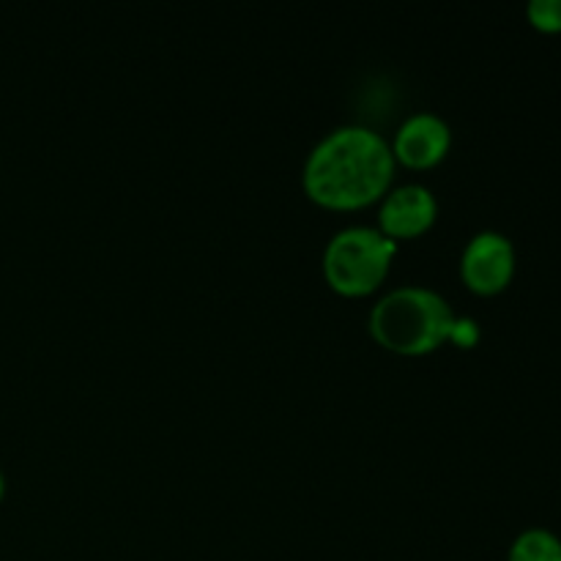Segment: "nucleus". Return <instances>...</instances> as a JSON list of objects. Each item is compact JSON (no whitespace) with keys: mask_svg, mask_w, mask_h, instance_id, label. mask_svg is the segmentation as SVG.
I'll return each mask as SVG.
<instances>
[{"mask_svg":"<svg viewBox=\"0 0 561 561\" xmlns=\"http://www.w3.org/2000/svg\"><path fill=\"white\" fill-rule=\"evenodd\" d=\"M515 266H518V255H515L513 241L499 230H482V233L471 236L469 244L463 247L460 279L474 296L491 299L510 288Z\"/></svg>","mask_w":561,"mask_h":561,"instance_id":"20e7f679","label":"nucleus"},{"mask_svg":"<svg viewBox=\"0 0 561 561\" xmlns=\"http://www.w3.org/2000/svg\"><path fill=\"white\" fill-rule=\"evenodd\" d=\"M3 496H5V474L3 469H0V502H3Z\"/></svg>","mask_w":561,"mask_h":561,"instance_id":"9d476101","label":"nucleus"},{"mask_svg":"<svg viewBox=\"0 0 561 561\" xmlns=\"http://www.w3.org/2000/svg\"><path fill=\"white\" fill-rule=\"evenodd\" d=\"M400 244L378 228L354 225L329 239L323 250V279L343 299H367L383 288Z\"/></svg>","mask_w":561,"mask_h":561,"instance_id":"7ed1b4c3","label":"nucleus"},{"mask_svg":"<svg viewBox=\"0 0 561 561\" xmlns=\"http://www.w3.org/2000/svg\"><path fill=\"white\" fill-rule=\"evenodd\" d=\"M507 561H561V540L548 529H526L510 546Z\"/></svg>","mask_w":561,"mask_h":561,"instance_id":"0eeeda50","label":"nucleus"},{"mask_svg":"<svg viewBox=\"0 0 561 561\" xmlns=\"http://www.w3.org/2000/svg\"><path fill=\"white\" fill-rule=\"evenodd\" d=\"M526 20L540 33H561V0H531Z\"/></svg>","mask_w":561,"mask_h":561,"instance_id":"6e6552de","label":"nucleus"},{"mask_svg":"<svg viewBox=\"0 0 561 561\" xmlns=\"http://www.w3.org/2000/svg\"><path fill=\"white\" fill-rule=\"evenodd\" d=\"M455 312L442 294L422 285H403L373 305L367 332L383 351L405 359L436 354L449 343Z\"/></svg>","mask_w":561,"mask_h":561,"instance_id":"f03ea898","label":"nucleus"},{"mask_svg":"<svg viewBox=\"0 0 561 561\" xmlns=\"http://www.w3.org/2000/svg\"><path fill=\"white\" fill-rule=\"evenodd\" d=\"M394 164L409 170H433L453 151V129L436 113H414L400 124L392 142Z\"/></svg>","mask_w":561,"mask_h":561,"instance_id":"39448f33","label":"nucleus"},{"mask_svg":"<svg viewBox=\"0 0 561 561\" xmlns=\"http://www.w3.org/2000/svg\"><path fill=\"white\" fill-rule=\"evenodd\" d=\"M438 219V201L425 184H403L378 203V230L394 244L425 236Z\"/></svg>","mask_w":561,"mask_h":561,"instance_id":"423d86ee","label":"nucleus"},{"mask_svg":"<svg viewBox=\"0 0 561 561\" xmlns=\"http://www.w3.org/2000/svg\"><path fill=\"white\" fill-rule=\"evenodd\" d=\"M477 340H480V327H477L471 318H455L453 337H449V343L460 345V348H469V345H474Z\"/></svg>","mask_w":561,"mask_h":561,"instance_id":"1a4fd4ad","label":"nucleus"},{"mask_svg":"<svg viewBox=\"0 0 561 561\" xmlns=\"http://www.w3.org/2000/svg\"><path fill=\"white\" fill-rule=\"evenodd\" d=\"M394 170L387 137L367 126H337L307 153L301 190L323 211H365L392 190Z\"/></svg>","mask_w":561,"mask_h":561,"instance_id":"f257e3e1","label":"nucleus"}]
</instances>
